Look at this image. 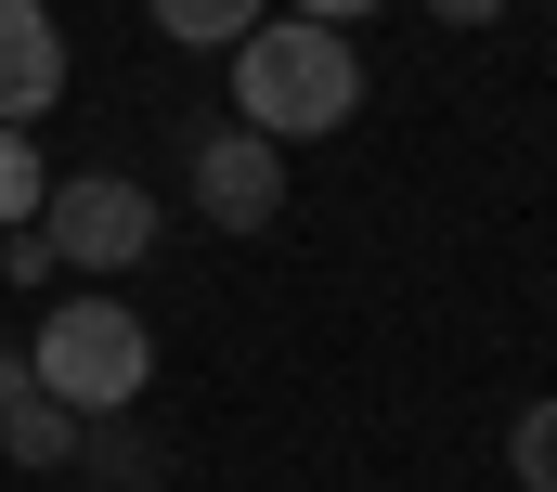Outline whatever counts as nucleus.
I'll list each match as a JSON object with an SVG mask.
<instances>
[{
	"mask_svg": "<svg viewBox=\"0 0 557 492\" xmlns=\"http://www.w3.org/2000/svg\"><path fill=\"white\" fill-rule=\"evenodd\" d=\"M26 376H39L65 415H143V389H156V324H143L131 298L78 285V298H52V311H39Z\"/></svg>",
	"mask_w": 557,
	"mask_h": 492,
	"instance_id": "f03ea898",
	"label": "nucleus"
},
{
	"mask_svg": "<svg viewBox=\"0 0 557 492\" xmlns=\"http://www.w3.org/2000/svg\"><path fill=\"white\" fill-rule=\"evenodd\" d=\"M169 39H195V52H234L247 26H273V0H143Z\"/></svg>",
	"mask_w": 557,
	"mask_h": 492,
	"instance_id": "6e6552de",
	"label": "nucleus"
},
{
	"mask_svg": "<svg viewBox=\"0 0 557 492\" xmlns=\"http://www.w3.org/2000/svg\"><path fill=\"white\" fill-rule=\"evenodd\" d=\"M39 234H52L65 272H143L156 259V195H143L131 169H65L39 195Z\"/></svg>",
	"mask_w": 557,
	"mask_h": 492,
	"instance_id": "7ed1b4c3",
	"label": "nucleus"
},
{
	"mask_svg": "<svg viewBox=\"0 0 557 492\" xmlns=\"http://www.w3.org/2000/svg\"><path fill=\"white\" fill-rule=\"evenodd\" d=\"M39 195H52V182H39V143H26V130H0V234H26V221H39Z\"/></svg>",
	"mask_w": 557,
	"mask_h": 492,
	"instance_id": "9d476101",
	"label": "nucleus"
},
{
	"mask_svg": "<svg viewBox=\"0 0 557 492\" xmlns=\"http://www.w3.org/2000/svg\"><path fill=\"white\" fill-rule=\"evenodd\" d=\"M0 454H13V467H78V415H65L52 389H26V402L0 415Z\"/></svg>",
	"mask_w": 557,
	"mask_h": 492,
	"instance_id": "0eeeda50",
	"label": "nucleus"
},
{
	"mask_svg": "<svg viewBox=\"0 0 557 492\" xmlns=\"http://www.w3.org/2000/svg\"><path fill=\"white\" fill-rule=\"evenodd\" d=\"M506 467H519V492H557V389L506 428Z\"/></svg>",
	"mask_w": 557,
	"mask_h": 492,
	"instance_id": "1a4fd4ad",
	"label": "nucleus"
},
{
	"mask_svg": "<svg viewBox=\"0 0 557 492\" xmlns=\"http://www.w3.org/2000/svg\"><path fill=\"white\" fill-rule=\"evenodd\" d=\"M195 221L208 234H273L285 221V143H260V130H208L195 143Z\"/></svg>",
	"mask_w": 557,
	"mask_h": 492,
	"instance_id": "20e7f679",
	"label": "nucleus"
},
{
	"mask_svg": "<svg viewBox=\"0 0 557 492\" xmlns=\"http://www.w3.org/2000/svg\"><path fill=\"white\" fill-rule=\"evenodd\" d=\"M428 13H441V26H493L506 0H428Z\"/></svg>",
	"mask_w": 557,
	"mask_h": 492,
	"instance_id": "f8f14e48",
	"label": "nucleus"
},
{
	"mask_svg": "<svg viewBox=\"0 0 557 492\" xmlns=\"http://www.w3.org/2000/svg\"><path fill=\"white\" fill-rule=\"evenodd\" d=\"M78 480H104V492H156V480H169V454L143 441L131 415H78Z\"/></svg>",
	"mask_w": 557,
	"mask_h": 492,
	"instance_id": "423d86ee",
	"label": "nucleus"
},
{
	"mask_svg": "<svg viewBox=\"0 0 557 492\" xmlns=\"http://www.w3.org/2000/svg\"><path fill=\"white\" fill-rule=\"evenodd\" d=\"M65 104V26L52 0H0V130H39Z\"/></svg>",
	"mask_w": 557,
	"mask_h": 492,
	"instance_id": "39448f33",
	"label": "nucleus"
},
{
	"mask_svg": "<svg viewBox=\"0 0 557 492\" xmlns=\"http://www.w3.org/2000/svg\"><path fill=\"white\" fill-rule=\"evenodd\" d=\"M363 104V52L350 26H311V13H273L234 39V118L260 143H311V130H350Z\"/></svg>",
	"mask_w": 557,
	"mask_h": 492,
	"instance_id": "f257e3e1",
	"label": "nucleus"
},
{
	"mask_svg": "<svg viewBox=\"0 0 557 492\" xmlns=\"http://www.w3.org/2000/svg\"><path fill=\"white\" fill-rule=\"evenodd\" d=\"M298 13H311V26H363L376 0H298Z\"/></svg>",
	"mask_w": 557,
	"mask_h": 492,
	"instance_id": "ddd939ff",
	"label": "nucleus"
},
{
	"mask_svg": "<svg viewBox=\"0 0 557 492\" xmlns=\"http://www.w3.org/2000/svg\"><path fill=\"white\" fill-rule=\"evenodd\" d=\"M26 389H39V376H26V350H0V415H13Z\"/></svg>",
	"mask_w": 557,
	"mask_h": 492,
	"instance_id": "4468645a",
	"label": "nucleus"
},
{
	"mask_svg": "<svg viewBox=\"0 0 557 492\" xmlns=\"http://www.w3.org/2000/svg\"><path fill=\"white\" fill-rule=\"evenodd\" d=\"M0 272H13V285H52V272H65V259H52V234H39V221H26V234L0 246Z\"/></svg>",
	"mask_w": 557,
	"mask_h": 492,
	"instance_id": "9b49d317",
	"label": "nucleus"
}]
</instances>
